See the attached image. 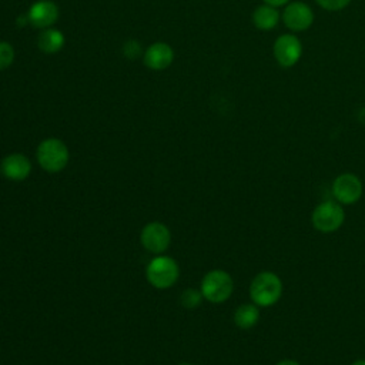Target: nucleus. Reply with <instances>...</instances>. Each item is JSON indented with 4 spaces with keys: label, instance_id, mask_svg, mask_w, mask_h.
<instances>
[{
    "label": "nucleus",
    "instance_id": "obj_11",
    "mask_svg": "<svg viewBox=\"0 0 365 365\" xmlns=\"http://www.w3.org/2000/svg\"><path fill=\"white\" fill-rule=\"evenodd\" d=\"M58 19V9L50 0L36 1L29 10V21L38 29H48Z\"/></svg>",
    "mask_w": 365,
    "mask_h": 365
},
{
    "label": "nucleus",
    "instance_id": "obj_18",
    "mask_svg": "<svg viewBox=\"0 0 365 365\" xmlns=\"http://www.w3.org/2000/svg\"><path fill=\"white\" fill-rule=\"evenodd\" d=\"M317 3L328 11H338L345 9L351 3V0H317Z\"/></svg>",
    "mask_w": 365,
    "mask_h": 365
},
{
    "label": "nucleus",
    "instance_id": "obj_1",
    "mask_svg": "<svg viewBox=\"0 0 365 365\" xmlns=\"http://www.w3.org/2000/svg\"><path fill=\"white\" fill-rule=\"evenodd\" d=\"M282 281L272 271H262L257 274L250 284L251 301L262 308L275 305L282 297Z\"/></svg>",
    "mask_w": 365,
    "mask_h": 365
},
{
    "label": "nucleus",
    "instance_id": "obj_3",
    "mask_svg": "<svg viewBox=\"0 0 365 365\" xmlns=\"http://www.w3.org/2000/svg\"><path fill=\"white\" fill-rule=\"evenodd\" d=\"M200 291L207 301L212 304H222L231 297L234 291V281L227 271L212 269L204 275Z\"/></svg>",
    "mask_w": 365,
    "mask_h": 365
},
{
    "label": "nucleus",
    "instance_id": "obj_9",
    "mask_svg": "<svg viewBox=\"0 0 365 365\" xmlns=\"http://www.w3.org/2000/svg\"><path fill=\"white\" fill-rule=\"evenodd\" d=\"M282 20L285 26L292 31H304L314 21V13L311 7L302 1H292L287 4Z\"/></svg>",
    "mask_w": 365,
    "mask_h": 365
},
{
    "label": "nucleus",
    "instance_id": "obj_7",
    "mask_svg": "<svg viewBox=\"0 0 365 365\" xmlns=\"http://www.w3.org/2000/svg\"><path fill=\"white\" fill-rule=\"evenodd\" d=\"M272 50H274V57L277 63L281 67L288 68L298 63L302 53V46L297 36L282 34L275 40Z\"/></svg>",
    "mask_w": 365,
    "mask_h": 365
},
{
    "label": "nucleus",
    "instance_id": "obj_2",
    "mask_svg": "<svg viewBox=\"0 0 365 365\" xmlns=\"http://www.w3.org/2000/svg\"><path fill=\"white\" fill-rule=\"evenodd\" d=\"M345 221V211L342 205L335 200H325L319 202L311 215L314 228L322 234H331L338 231Z\"/></svg>",
    "mask_w": 365,
    "mask_h": 365
},
{
    "label": "nucleus",
    "instance_id": "obj_23",
    "mask_svg": "<svg viewBox=\"0 0 365 365\" xmlns=\"http://www.w3.org/2000/svg\"><path fill=\"white\" fill-rule=\"evenodd\" d=\"M180 365H190V364H180Z\"/></svg>",
    "mask_w": 365,
    "mask_h": 365
},
{
    "label": "nucleus",
    "instance_id": "obj_22",
    "mask_svg": "<svg viewBox=\"0 0 365 365\" xmlns=\"http://www.w3.org/2000/svg\"><path fill=\"white\" fill-rule=\"evenodd\" d=\"M351 365H365V359H356V361H354Z\"/></svg>",
    "mask_w": 365,
    "mask_h": 365
},
{
    "label": "nucleus",
    "instance_id": "obj_20",
    "mask_svg": "<svg viewBox=\"0 0 365 365\" xmlns=\"http://www.w3.org/2000/svg\"><path fill=\"white\" fill-rule=\"evenodd\" d=\"M267 4L269 6H274V7H278V6H282L285 3H288L289 0H264Z\"/></svg>",
    "mask_w": 365,
    "mask_h": 365
},
{
    "label": "nucleus",
    "instance_id": "obj_16",
    "mask_svg": "<svg viewBox=\"0 0 365 365\" xmlns=\"http://www.w3.org/2000/svg\"><path fill=\"white\" fill-rule=\"evenodd\" d=\"M202 294L201 291L195 289V288H187L182 291L181 297H180V301L182 304V307L185 308H195L201 304V299H202Z\"/></svg>",
    "mask_w": 365,
    "mask_h": 365
},
{
    "label": "nucleus",
    "instance_id": "obj_14",
    "mask_svg": "<svg viewBox=\"0 0 365 365\" xmlns=\"http://www.w3.org/2000/svg\"><path fill=\"white\" fill-rule=\"evenodd\" d=\"M278 20H279V13L274 6H269V4L258 6L252 13V23L259 30L274 29Z\"/></svg>",
    "mask_w": 365,
    "mask_h": 365
},
{
    "label": "nucleus",
    "instance_id": "obj_10",
    "mask_svg": "<svg viewBox=\"0 0 365 365\" xmlns=\"http://www.w3.org/2000/svg\"><path fill=\"white\" fill-rule=\"evenodd\" d=\"M0 170L7 180L23 181L29 177L31 171V164L26 155L20 153H14L1 160Z\"/></svg>",
    "mask_w": 365,
    "mask_h": 365
},
{
    "label": "nucleus",
    "instance_id": "obj_15",
    "mask_svg": "<svg viewBox=\"0 0 365 365\" xmlns=\"http://www.w3.org/2000/svg\"><path fill=\"white\" fill-rule=\"evenodd\" d=\"M37 44H38V48L44 53H48V54L57 53L64 46V36L60 30L48 27L38 36Z\"/></svg>",
    "mask_w": 365,
    "mask_h": 365
},
{
    "label": "nucleus",
    "instance_id": "obj_8",
    "mask_svg": "<svg viewBox=\"0 0 365 365\" xmlns=\"http://www.w3.org/2000/svg\"><path fill=\"white\" fill-rule=\"evenodd\" d=\"M140 240H141L143 247L147 251L154 252V254H161L163 251H165L168 248L170 241H171V234H170V230L164 224L154 221V222H148L143 228Z\"/></svg>",
    "mask_w": 365,
    "mask_h": 365
},
{
    "label": "nucleus",
    "instance_id": "obj_5",
    "mask_svg": "<svg viewBox=\"0 0 365 365\" xmlns=\"http://www.w3.org/2000/svg\"><path fill=\"white\" fill-rule=\"evenodd\" d=\"M145 275L148 282L153 287L160 289L170 288L178 279V275H180L178 264L170 257H164V255L155 257L148 262Z\"/></svg>",
    "mask_w": 365,
    "mask_h": 365
},
{
    "label": "nucleus",
    "instance_id": "obj_13",
    "mask_svg": "<svg viewBox=\"0 0 365 365\" xmlns=\"http://www.w3.org/2000/svg\"><path fill=\"white\" fill-rule=\"evenodd\" d=\"M259 321V307L254 302L240 305L234 312V324L240 329H251Z\"/></svg>",
    "mask_w": 365,
    "mask_h": 365
},
{
    "label": "nucleus",
    "instance_id": "obj_19",
    "mask_svg": "<svg viewBox=\"0 0 365 365\" xmlns=\"http://www.w3.org/2000/svg\"><path fill=\"white\" fill-rule=\"evenodd\" d=\"M123 51H124L125 57H128V58H137V57L140 56V53H141V47H140V44H138L135 40H128V41L124 44Z\"/></svg>",
    "mask_w": 365,
    "mask_h": 365
},
{
    "label": "nucleus",
    "instance_id": "obj_21",
    "mask_svg": "<svg viewBox=\"0 0 365 365\" xmlns=\"http://www.w3.org/2000/svg\"><path fill=\"white\" fill-rule=\"evenodd\" d=\"M275 365H299V364L297 361H294V359H281Z\"/></svg>",
    "mask_w": 365,
    "mask_h": 365
},
{
    "label": "nucleus",
    "instance_id": "obj_17",
    "mask_svg": "<svg viewBox=\"0 0 365 365\" xmlns=\"http://www.w3.org/2000/svg\"><path fill=\"white\" fill-rule=\"evenodd\" d=\"M14 60V48L7 41H0V70H6Z\"/></svg>",
    "mask_w": 365,
    "mask_h": 365
},
{
    "label": "nucleus",
    "instance_id": "obj_12",
    "mask_svg": "<svg viewBox=\"0 0 365 365\" xmlns=\"http://www.w3.org/2000/svg\"><path fill=\"white\" fill-rule=\"evenodd\" d=\"M174 58V51L167 43H154L144 53V64L151 70L167 68Z\"/></svg>",
    "mask_w": 365,
    "mask_h": 365
},
{
    "label": "nucleus",
    "instance_id": "obj_4",
    "mask_svg": "<svg viewBox=\"0 0 365 365\" xmlns=\"http://www.w3.org/2000/svg\"><path fill=\"white\" fill-rule=\"evenodd\" d=\"M37 161L43 170L58 173L68 163V148L58 138H46L37 147Z\"/></svg>",
    "mask_w": 365,
    "mask_h": 365
},
{
    "label": "nucleus",
    "instance_id": "obj_6",
    "mask_svg": "<svg viewBox=\"0 0 365 365\" xmlns=\"http://www.w3.org/2000/svg\"><path fill=\"white\" fill-rule=\"evenodd\" d=\"M332 197L341 205H351L361 200L364 187L358 175L352 173H342L335 177L331 185Z\"/></svg>",
    "mask_w": 365,
    "mask_h": 365
}]
</instances>
